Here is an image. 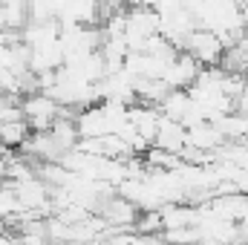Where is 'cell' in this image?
<instances>
[{
  "label": "cell",
  "mask_w": 248,
  "mask_h": 245,
  "mask_svg": "<svg viewBox=\"0 0 248 245\" xmlns=\"http://www.w3.org/2000/svg\"><path fill=\"white\" fill-rule=\"evenodd\" d=\"M179 49L187 52L199 66H217L219 58H222V49H225V46H222V41L217 38V32L196 26V29H190L185 38H182V46H179Z\"/></svg>",
  "instance_id": "obj_1"
},
{
  "label": "cell",
  "mask_w": 248,
  "mask_h": 245,
  "mask_svg": "<svg viewBox=\"0 0 248 245\" xmlns=\"http://www.w3.org/2000/svg\"><path fill=\"white\" fill-rule=\"evenodd\" d=\"M20 110H23V119L29 124V130H49L52 122L61 116V104L55 98H49L46 92L20 95Z\"/></svg>",
  "instance_id": "obj_2"
},
{
  "label": "cell",
  "mask_w": 248,
  "mask_h": 245,
  "mask_svg": "<svg viewBox=\"0 0 248 245\" xmlns=\"http://www.w3.org/2000/svg\"><path fill=\"white\" fill-rule=\"evenodd\" d=\"M246 211H248V193H237V190L214 193L211 202H208V214H214L225 222H240L246 216Z\"/></svg>",
  "instance_id": "obj_3"
},
{
  "label": "cell",
  "mask_w": 248,
  "mask_h": 245,
  "mask_svg": "<svg viewBox=\"0 0 248 245\" xmlns=\"http://www.w3.org/2000/svg\"><path fill=\"white\" fill-rule=\"evenodd\" d=\"M199 63L193 61L187 52H179L173 61L168 63V69H165V75H162V81L170 87V90H187L193 81H196V75H199Z\"/></svg>",
  "instance_id": "obj_4"
},
{
  "label": "cell",
  "mask_w": 248,
  "mask_h": 245,
  "mask_svg": "<svg viewBox=\"0 0 248 245\" xmlns=\"http://www.w3.org/2000/svg\"><path fill=\"white\" fill-rule=\"evenodd\" d=\"M185 136H187V130L182 124L168 119V116H162L159 119V127H156V136H153V147H162L168 153H182Z\"/></svg>",
  "instance_id": "obj_5"
},
{
  "label": "cell",
  "mask_w": 248,
  "mask_h": 245,
  "mask_svg": "<svg viewBox=\"0 0 248 245\" xmlns=\"http://www.w3.org/2000/svg\"><path fill=\"white\" fill-rule=\"evenodd\" d=\"M225 138L219 136V130L214 127V122H202V124H193L187 127V136H185V144L193 147V150H205V153H214Z\"/></svg>",
  "instance_id": "obj_6"
},
{
  "label": "cell",
  "mask_w": 248,
  "mask_h": 245,
  "mask_svg": "<svg viewBox=\"0 0 248 245\" xmlns=\"http://www.w3.org/2000/svg\"><path fill=\"white\" fill-rule=\"evenodd\" d=\"M29 124L26 119H15V122H0V144L6 150H20V144L29 138Z\"/></svg>",
  "instance_id": "obj_7"
},
{
  "label": "cell",
  "mask_w": 248,
  "mask_h": 245,
  "mask_svg": "<svg viewBox=\"0 0 248 245\" xmlns=\"http://www.w3.org/2000/svg\"><path fill=\"white\" fill-rule=\"evenodd\" d=\"M190 107V95H187V90H170L165 98H162V104L156 107L162 116H168V119H173V122H179L182 116H185V110Z\"/></svg>",
  "instance_id": "obj_8"
},
{
  "label": "cell",
  "mask_w": 248,
  "mask_h": 245,
  "mask_svg": "<svg viewBox=\"0 0 248 245\" xmlns=\"http://www.w3.org/2000/svg\"><path fill=\"white\" fill-rule=\"evenodd\" d=\"M133 234H162L159 211H139V216L133 222Z\"/></svg>",
  "instance_id": "obj_9"
},
{
  "label": "cell",
  "mask_w": 248,
  "mask_h": 245,
  "mask_svg": "<svg viewBox=\"0 0 248 245\" xmlns=\"http://www.w3.org/2000/svg\"><path fill=\"white\" fill-rule=\"evenodd\" d=\"M139 3H144V0H124V9L127 6H139Z\"/></svg>",
  "instance_id": "obj_10"
},
{
  "label": "cell",
  "mask_w": 248,
  "mask_h": 245,
  "mask_svg": "<svg viewBox=\"0 0 248 245\" xmlns=\"http://www.w3.org/2000/svg\"><path fill=\"white\" fill-rule=\"evenodd\" d=\"M196 245H219V243H214V240H199Z\"/></svg>",
  "instance_id": "obj_11"
}]
</instances>
